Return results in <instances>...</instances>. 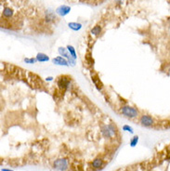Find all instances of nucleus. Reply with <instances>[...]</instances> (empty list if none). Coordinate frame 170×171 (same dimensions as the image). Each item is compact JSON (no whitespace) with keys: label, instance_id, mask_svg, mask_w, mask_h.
I'll use <instances>...</instances> for the list:
<instances>
[{"label":"nucleus","instance_id":"1","mask_svg":"<svg viewBox=\"0 0 170 171\" xmlns=\"http://www.w3.org/2000/svg\"><path fill=\"white\" fill-rule=\"evenodd\" d=\"M121 114L127 118H136L139 116V111L132 106H123L121 108Z\"/></svg>","mask_w":170,"mask_h":171},{"label":"nucleus","instance_id":"2","mask_svg":"<svg viewBox=\"0 0 170 171\" xmlns=\"http://www.w3.org/2000/svg\"><path fill=\"white\" fill-rule=\"evenodd\" d=\"M140 123L141 125L145 127H153L154 124H155V121L154 119L149 115V114H143L141 116L140 118Z\"/></svg>","mask_w":170,"mask_h":171},{"label":"nucleus","instance_id":"3","mask_svg":"<svg viewBox=\"0 0 170 171\" xmlns=\"http://www.w3.org/2000/svg\"><path fill=\"white\" fill-rule=\"evenodd\" d=\"M53 167L55 169L64 171L68 168V161L66 159H58L54 162Z\"/></svg>","mask_w":170,"mask_h":171},{"label":"nucleus","instance_id":"4","mask_svg":"<svg viewBox=\"0 0 170 171\" xmlns=\"http://www.w3.org/2000/svg\"><path fill=\"white\" fill-rule=\"evenodd\" d=\"M71 11V7L69 6H66V5H61V6H59L55 10V13L57 15L60 16V17H64L66 16L67 14H69Z\"/></svg>","mask_w":170,"mask_h":171},{"label":"nucleus","instance_id":"5","mask_svg":"<svg viewBox=\"0 0 170 171\" xmlns=\"http://www.w3.org/2000/svg\"><path fill=\"white\" fill-rule=\"evenodd\" d=\"M71 86V80L66 77H59L58 80V86L60 89H68Z\"/></svg>","mask_w":170,"mask_h":171},{"label":"nucleus","instance_id":"6","mask_svg":"<svg viewBox=\"0 0 170 171\" xmlns=\"http://www.w3.org/2000/svg\"><path fill=\"white\" fill-rule=\"evenodd\" d=\"M52 63L55 64V65H59V66H70L69 65V62H68V60L65 59V58L61 57V56H58L56 58H53L52 59Z\"/></svg>","mask_w":170,"mask_h":171},{"label":"nucleus","instance_id":"7","mask_svg":"<svg viewBox=\"0 0 170 171\" xmlns=\"http://www.w3.org/2000/svg\"><path fill=\"white\" fill-rule=\"evenodd\" d=\"M57 19L55 13L51 10V9H48L46 12V16H45V21L47 23H52L55 22V20Z\"/></svg>","mask_w":170,"mask_h":171},{"label":"nucleus","instance_id":"8","mask_svg":"<svg viewBox=\"0 0 170 171\" xmlns=\"http://www.w3.org/2000/svg\"><path fill=\"white\" fill-rule=\"evenodd\" d=\"M14 14V11L11 8L9 7H5L3 8V11H2V16L6 19H8V18H11Z\"/></svg>","mask_w":170,"mask_h":171},{"label":"nucleus","instance_id":"9","mask_svg":"<svg viewBox=\"0 0 170 171\" xmlns=\"http://www.w3.org/2000/svg\"><path fill=\"white\" fill-rule=\"evenodd\" d=\"M58 52H59V54L61 57L65 58V59H67V60H69V59L73 58L72 56H71L70 52L68 51L67 48H62V47H60V48H59Z\"/></svg>","mask_w":170,"mask_h":171},{"label":"nucleus","instance_id":"10","mask_svg":"<svg viewBox=\"0 0 170 171\" xmlns=\"http://www.w3.org/2000/svg\"><path fill=\"white\" fill-rule=\"evenodd\" d=\"M103 164H104V162H103V160L102 159H100V158H97V159H95V160H93V162H92V168H95V169H99V168H102L103 167Z\"/></svg>","mask_w":170,"mask_h":171},{"label":"nucleus","instance_id":"11","mask_svg":"<svg viewBox=\"0 0 170 171\" xmlns=\"http://www.w3.org/2000/svg\"><path fill=\"white\" fill-rule=\"evenodd\" d=\"M68 27L70 29H72L73 31H79L82 28V24L80 23H75V22H72V23H69L68 24Z\"/></svg>","mask_w":170,"mask_h":171},{"label":"nucleus","instance_id":"12","mask_svg":"<svg viewBox=\"0 0 170 171\" xmlns=\"http://www.w3.org/2000/svg\"><path fill=\"white\" fill-rule=\"evenodd\" d=\"M35 58L37 60V62H47L49 60V57L44 53H38Z\"/></svg>","mask_w":170,"mask_h":171},{"label":"nucleus","instance_id":"13","mask_svg":"<svg viewBox=\"0 0 170 171\" xmlns=\"http://www.w3.org/2000/svg\"><path fill=\"white\" fill-rule=\"evenodd\" d=\"M90 33H91V34H93V35H95V36L100 35V34L101 33V26H100V25H95L93 28L91 29Z\"/></svg>","mask_w":170,"mask_h":171},{"label":"nucleus","instance_id":"14","mask_svg":"<svg viewBox=\"0 0 170 171\" xmlns=\"http://www.w3.org/2000/svg\"><path fill=\"white\" fill-rule=\"evenodd\" d=\"M67 49H68V51L70 52V54H71V56L74 58V59H77V56H76V52H75V49L73 47V46H70V45H68L67 47Z\"/></svg>","mask_w":170,"mask_h":171},{"label":"nucleus","instance_id":"15","mask_svg":"<svg viewBox=\"0 0 170 171\" xmlns=\"http://www.w3.org/2000/svg\"><path fill=\"white\" fill-rule=\"evenodd\" d=\"M23 60L25 63H28V64H33L37 61L36 58H25Z\"/></svg>","mask_w":170,"mask_h":171},{"label":"nucleus","instance_id":"16","mask_svg":"<svg viewBox=\"0 0 170 171\" xmlns=\"http://www.w3.org/2000/svg\"><path fill=\"white\" fill-rule=\"evenodd\" d=\"M138 142H139V137H138V136H135V137H133V139L130 141V145H131L132 147H134V146L137 145Z\"/></svg>","mask_w":170,"mask_h":171},{"label":"nucleus","instance_id":"17","mask_svg":"<svg viewBox=\"0 0 170 171\" xmlns=\"http://www.w3.org/2000/svg\"><path fill=\"white\" fill-rule=\"evenodd\" d=\"M122 129L125 130V131H128V132H130V133H133V128H132L131 127H129L128 125H125V126L123 127Z\"/></svg>","mask_w":170,"mask_h":171},{"label":"nucleus","instance_id":"18","mask_svg":"<svg viewBox=\"0 0 170 171\" xmlns=\"http://www.w3.org/2000/svg\"><path fill=\"white\" fill-rule=\"evenodd\" d=\"M75 60H75V59H74V58L69 59V60H68L69 65H71V66H75V63H76V61H75Z\"/></svg>","mask_w":170,"mask_h":171},{"label":"nucleus","instance_id":"19","mask_svg":"<svg viewBox=\"0 0 170 171\" xmlns=\"http://www.w3.org/2000/svg\"><path fill=\"white\" fill-rule=\"evenodd\" d=\"M114 2H115V4H116V5L120 6V5H122V4H123L124 0H114Z\"/></svg>","mask_w":170,"mask_h":171},{"label":"nucleus","instance_id":"20","mask_svg":"<svg viewBox=\"0 0 170 171\" xmlns=\"http://www.w3.org/2000/svg\"><path fill=\"white\" fill-rule=\"evenodd\" d=\"M52 80H53V77H51V76L47 77V81H52Z\"/></svg>","mask_w":170,"mask_h":171}]
</instances>
